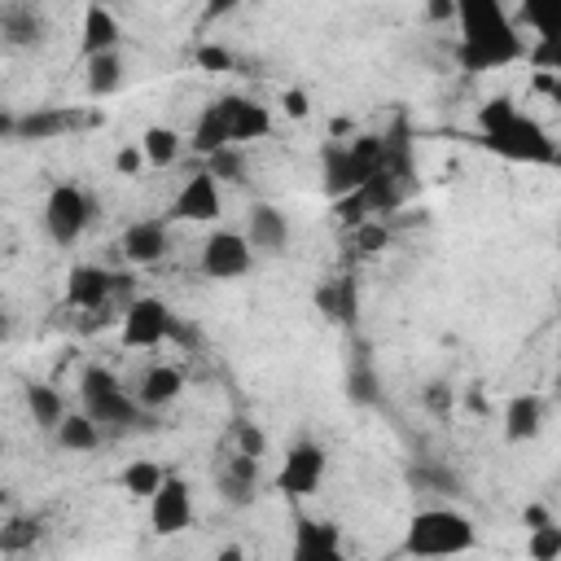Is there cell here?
<instances>
[{"label": "cell", "mask_w": 561, "mask_h": 561, "mask_svg": "<svg viewBox=\"0 0 561 561\" xmlns=\"http://www.w3.org/2000/svg\"><path fill=\"white\" fill-rule=\"evenodd\" d=\"M346 399H351V403H359V408L377 403V373H373V364H368L364 355L346 368Z\"/></svg>", "instance_id": "31"}, {"label": "cell", "mask_w": 561, "mask_h": 561, "mask_svg": "<svg viewBox=\"0 0 561 561\" xmlns=\"http://www.w3.org/2000/svg\"><path fill=\"white\" fill-rule=\"evenodd\" d=\"M355 237L364 241V250H381V245L390 241V237H386L381 228H368V224H364V228H355Z\"/></svg>", "instance_id": "41"}, {"label": "cell", "mask_w": 561, "mask_h": 561, "mask_svg": "<svg viewBox=\"0 0 561 561\" xmlns=\"http://www.w3.org/2000/svg\"><path fill=\"white\" fill-rule=\"evenodd\" d=\"M26 408H31V416H35L39 430H57L70 416L66 412V399L53 386H26Z\"/></svg>", "instance_id": "28"}, {"label": "cell", "mask_w": 561, "mask_h": 561, "mask_svg": "<svg viewBox=\"0 0 561 561\" xmlns=\"http://www.w3.org/2000/svg\"><path fill=\"white\" fill-rule=\"evenodd\" d=\"M140 167H145V149H140V145H123V149L114 153V171H118V175H140Z\"/></svg>", "instance_id": "38"}, {"label": "cell", "mask_w": 561, "mask_h": 561, "mask_svg": "<svg viewBox=\"0 0 561 561\" xmlns=\"http://www.w3.org/2000/svg\"><path fill=\"white\" fill-rule=\"evenodd\" d=\"M75 123H83L75 110H53V105H44V110H26V114H0V136H9V140H53V136H61V131H70Z\"/></svg>", "instance_id": "13"}, {"label": "cell", "mask_w": 561, "mask_h": 561, "mask_svg": "<svg viewBox=\"0 0 561 561\" xmlns=\"http://www.w3.org/2000/svg\"><path fill=\"white\" fill-rule=\"evenodd\" d=\"M149 526H153V535H162V539L184 535V530L193 526V491H188L184 478L167 473L162 491L149 500Z\"/></svg>", "instance_id": "12"}, {"label": "cell", "mask_w": 561, "mask_h": 561, "mask_svg": "<svg viewBox=\"0 0 561 561\" xmlns=\"http://www.w3.org/2000/svg\"><path fill=\"white\" fill-rule=\"evenodd\" d=\"M197 66L202 70H232V53L224 44H202L197 48Z\"/></svg>", "instance_id": "37"}, {"label": "cell", "mask_w": 561, "mask_h": 561, "mask_svg": "<svg viewBox=\"0 0 561 561\" xmlns=\"http://www.w3.org/2000/svg\"><path fill=\"white\" fill-rule=\"evenodd\" d=\"M456 22H460L456 61L469 75H486L500 66L526 61V53H530L513 13L500 0H456Z\"/></svg>", "instance_id": "1"}, {"label": "cell", "mask_w": 561, "mask_h": 561, "mask_svg": "<svg viewBox=\"0 0 561 561\" xmlns=\"http://www.w3.org/2000/svg\"><path fill=\"white\" fill-rule=\"evenodd\" d=\"M316 307L333 320V324H355V280L351 276H337L329 285L316 289Z\"/></svg>", "instance_id": "25"}, {"label": "cell", "mask_w": 561, "mask_h": 561, "mask_svg": "<svg viewBox=\"0 0 561 561\" xmlns=\"http://www.w3.org/2000/svg\"><path fill=\"white\" fill-rule=\"evenodd\" d=\"M79 403H83V412H88L105 434H127V430H140V425L153 421V416H145L140 399H136L110 368H101V364L83 368V377H79Z\"/></svg>", "instance_id": "5"}, {"label": "cell", "mask_w": 561, "mask_h": 561, "mask_svg": "<svg viewBox=\"0 0 561 561\" xmlns=\"http://www.w3.org/2000/svg\"><path fill=\"white\" fill-rule=\"evenodd\" d=\"M35 539H39V522H26V517H13V522L4 526V535H0L4 552H18V548H26V543H35Z\"/></svg>", "instance_id": "35"}, {"label": "cell", "mask_w": 561, "mask_h": 561, "mask_svg": "<svg viewBox=\"0 0 561 561\" xmlns=\"http://www.w3.org/2000/svg\"><path fill=\"white\" fill-rule=\"evenodd\" d=\"M118 39H123V26H118L114 9H105V4H88V9H83V35H79V53H83V61L105 57V53H118Z\"/></svg>", "instance_id": "17"}, {"label": "cell", "mask_w": 561, "mask_h": 561, "mask_svg": "<svg viewBox=\"0 0 561 561\" xmlns=\"http://www.w3.org/2000/svg\"><path fill=\"white\" fill-rule=\"evenodd\" d=\"M224 215V184L202 167L184 180V188L175 193L171 202V219H184V224H210Z\"/></svg>", "instance_id": "11"}, {"label": "cell", "mask_w": 561, "mask_h": 561, "mask_svg": "<svg viewBox=\"0 0 561 561\" xmlns=\"http://www.w3.org/2000/svg\"><path fill=\"white\" fill-rule=\"evenodd\" d=\"M180 390H184V373L171 368V364H153V368H145L140 386H136V399H140L145 412H158V408L175 403Z\"/></svg>", "instance_id": "20"}, {"label": "cell", "mask_w": 561, "mask_h": 561, "mask_svg": "<svg viewBox=\"0 0 561 561\" xmlns=\"http://www.w3.org/2000/svg\"><path fill=\"white\" fill-rule=\"evenodd\" d=\"M425 403H430V408H438V412H443V408H447V403H451V394H447V386H430V394H425Z\"/></svg>", "instance_id": "42"}, {"label": "cell", "mask_w": 561, "mask_h": 561, "mask_svg": "<svg viewBox=\"0 0 561 561\" xmlns=\"http://www.w3.org/2000/svg\"><path fill=\"white\" fill-rule=\"evenodd\" d=\"M53 438H57V447H66V451H92V447H101L105 430H101L88 412H70V416L53 430Z\"/></svg>", "instance_id": "26"}, {"label": "cell", "mask_w": 561, "mask_h": 561, "mask_svg": "<svg viewBox=\"0 0 561 561\" xmlns=\"http://www.w3.org/2000/svg\"><path fill=\"white\" fill-rule=\"evenodd\" d=\"M206 171L219 184H237V180H245V158H241V149H219L215 158H206Z\"/></svg>", "instance_id": "34"}, {"label": "cell", "mask_w": 561, "mask_h": 561, "mask_svg": "<svg viewBox=\"0 0 561 561\" xmlns=\"http://www.w3.org/2000/svg\"><path fill=\"white\" fill-rule=\"evenodd\" d=\"M118 482H123V491H127L131 500H153V495L162 491L167 473H162L153 460H131V465L118 473Z\"/></svg>", "instance_id": "29"}, {"label": "cell", "mask_w": 561, "mask_h": 561, "mask_svg": "<svg viewBox=\"0 0 561 561\" xmlns=\"http://www.w3.org/2000/svg\"><path fill=\"white\" fill-rule=\"evenodd\" d=\"M430 18H456V4H430Z\"/></svg>", "instance_id": "44"}, {"label": "cell", "mask_w": 561, "mask_h": 561, "mask_svg": "<svg viewBox=\"0 0 561 561\" xmlns=\"http://www.w3.org/2000/svg\"><path fill=\"white\" fill-rule=\"evenodd\" d=\"M517 18L535 31L526 61L539 75H561V0H522Z\"/></svg>", "instance_id": "6"}, {"label": "cell", "mask_w": 561, "mask_h": 561, "mask_svg": "<svg viewBox=\"0 0 561 561\" xmlns=\"http://www.w3.org/2000/svg\"><path fill=\"white\" fill-rule=\"evenodd\" d=\"M114 280H118V276H110L105 267L79 263V267H70V276H66V302H70V307H83V311H96V307L110 302Z\"/></svg>", "instance_id": "18"}, {"label": "cell", "mask_w": 561, "mask_h": 561, "mask_svg": "<svg viewBox=\"0 0 561 561\" xmlns=\"http://www.w3.org/2000/svg\"><path fill=\"white\" fill-rule=\"evenodd\" d=\"M324 473H329V451L311 438L294 443L280 460V473H276V491L289 495V500H307L324 486Z\"/></svg>", "instance_id": "7"}, {"label": "cell", "mask_w": 561, "mask_h": 561, "mask_svg": "<svg viewBox=\"0 0 561 561\" xmlns=\"http://www.w3.org/2000/svg\"><path fill=\"white\" fill-rule=\"evenodd\" d=\"M215 561H245V548H241V543H224V548L215 552Z\"/></svg>", "instance_id": "43"}, {"label": "cell", "mask_w": 561, "mask_h": 561, "mask_svg": "<svg viewBox=\"0 0 561 561\" xmlns=\"http://www.w3.org/2000/svg\"><path fill=\"white\" fill-rule=\"evenodd\" d=\"M289 561H346V552H342V530H337L333 522L298 517V522H294Z\"/></svg>", "instance_id": "14"}, {"label": "cell", "mask_w": 561, "mask_h": 561, "mask_svg": "<svg viewBox=\"0 0 561 561\" xmlns=\"http://www.w3.org/2000/svg\"><path fill=\"white\" fill-rule=\"evenodd\" d=\"M548 522H557V517H552L543 504H526V508H522V526H526V530H535V526H548Z\"/></svg>", "instance_id": "40"}, {"label": "cell", "mask_w": 561, "mask_h": 561, "mask_svg": "<svg viewBox=\"0 0 561 561\" xmlns=\"http://www.w3.org/2000/svg\"><path fill=\"white\" fill-rule=\"evenodd\" d=\"M188 145H193V153H202V158H215L219 149H232V140H228V123H224L219 101H215V105H206V110L197 114V127H193Z\"/></svg>", "instance_id": "24"}, {"label": "cell", "mask_w": 561, "mask_h": 561, "mask_svg": "<svg viewBox=\"0 0 561 561\" xmlns=\"http://www.w3.org/2000/svg\"><path fill=\"white\" fill-rule=\"evenodd\" d=\"M237 451H241V456H254V460L263 456V430H259L254 421H241V425H237Z\"/></svg>", "instance_id": "36"}, {"label": "cell", "mask_w": 561, "mask_h": 561, "mask_svg": "<svg viewBox=\"0 0 561 561\" xmlns=\"http://www.w3.org/2000/svg\"><path fill=\"white\" fill-rule=\"evenodd\" d=\"M403 557L412 561H443V557H465L478 548V522L460 508H443V504H430V508H416L408 517V530H403Z\"/></svg>", "instance_id": "3"}, {"label": "cell", "mask_w": 561, "mask_h": 561, "mask_svg": "<svg viewBox=\"0 0 561 561\" xmlns=\"http://www.w3.org/2000/svg\"><path fill=\"white\" fill-rule=\"evenodd\" d=\"M526 557L530 561H561V522L526 530Z\"/></svg>", "instance_id": "32"}, {"label": "cell", "mask_w": 561, "mask_h": 561, "mask_svg": "<svg viewBox=\"0 0 561 561\" xmlns=\"http://www.w3.org/2000/svg\"><path fill=\"white\" fill-rule=\"evenodd\" d=\"M136 145L145 149V162H149V167H171V162L184 153V140H180V131H171V127H145Z\"/></svg>", "instance_id": "27"}, {"label": "cell", "mask_w": 561, "mask_h": 561, "mask_svg": "<svg viewBox=\"0 0 561 561\" xmlns=\"http://www.w3.org/2000/svg\"><path fill=\"white\" fill-rule=\"evenodd\" d=\"M280 110H285L289 118H307V110H311V101H307V92H302V88H289V92L280 96Z\"/></svg>", "instance_id": "39"}, {"label": "cell", "mask_w": 561, "mask_h": 561, "mask_svg": "<svg viewBox=\"0 0 561 561\" xmlns=\"http://www.w3.org/2000/svg\"><path fill=\"white\" fill-rule=\"evenodd\" d=\"M245 241H250V250H254V254L276 259V254H285V250H289V219H285L276 206L259 202V206H250Z\"/></svg>", "instance_id": "16"}, {"label": "cell", "mask_w": 561, "mask_h": 561, "mask_svg": "<svg viewBox=\"0 0 561 561\" xmlns=\"http://www.w3.org/2000/svg\"><path fill=\"white\" fill-rule=\"evenodd\" d=\"M88 224H92V197L79 184H53V193L44 202V228H48V237L57 245H75Z\"/></svg>", "instance_id": "8"}, {"label": "cell", "mask_w": 561, "mask_h": 561, "mask_svg": "<svg viewBox=\"0 0 561 561\" xmlns=\"http://www.w3.org/2000/svg\"><path fill=\"white\" fill-rule=\"evenodd\" d=\"M324 167V193L333 202L359 193L381 167H386V140L381 136H355V140H324L320 149Z\"/></svg>", "instance_id": "4"}, {"label": "cell", "mask_w": 561, "mask_h": 561, "mask_svg": "<svg viewBox=\"0 0 561 561\" xmlns=\"http://www.w3.org/2000/svg\"><path fill=\"white\" fill-rule=\"evenodd\" d=\"M175 333H180V329H175L171 307H167L162 298H153V294L136 298V302L127 307V316H123V329H118V337H123L127 351L158 346V342H167V337H175Z\"/></svg>", "instance_id": "10"}, {"label": "cell", "mask_w": 561, "mask_h": 561, "mask_svg": "<svg viewBox=\"0 0 561 561\" xmlns=\"http://www.w3.org/2000/svg\"><path fill=\"white\" fill-rule=\"evenodd\" d=\"M123 259L127 263H140V267H149V263H158L162 254H167V224L162 219H136L127 232H123Z\"/></svg>", "instance_id": "19"}, {"label": "cell", "mask_w": 561, "mask_h": 561, "mask_svg": "<svg viewBox=\"0 0 561 561\" xmlns=\"http://www.w3.org/2000/svg\"><path fill=\"white\" fill-rule=\"evenodd\" d=\"M123 83V61L118 53H105V57H92L88 61V92L101 101V96H114Z\"/></svg>", "instance_id": "30"}, {"label": "cell", "mask_w": 561, "mask_h": 561, "mask_svg": "<svg viewBox=\"0 0 561 561\" xmlns=\"http://www.w3.org/2000/svg\"><path fill=\"white\" fill-rule=\"evenodd\" d=\"M254 478H259V460L237 451V456L228 460V469L219 473V495H224V504H232V508L254 504Z\"/></svg>", "instance_id": "23"}, {"label": "cell", "mask_w": 561, "mask_h": 561, "mask_svg": "<svg viewBox=\"0 0 561 561\" xmlns=\"http://www.w3.org/2000/svg\"><path fill=\"white\" fill-rule=\"evenodd\" d=\"M552 390H561V346H557V373H552Z\"/></svg>", "instance_id": "45"}, {"label": "cell", "mask_w": 561, "mask_h": 561, "mask_svg": "<svg viewBox=\"0 0 561 561\" xmlns=\"http://www.w3.org/2000/svg\"><path fill=\"white\" fill-rule=\"evenodd\" d=\"M219 110H224L232 149H241V145H250V140H263V136L272 131V110L259 105V101H250V96H224Z\"/></svg>", "instance_id": "15"}, {"label": "cell", "mask_w": 561, "mask_h": 561, "mask_svg": "<svg viewBox=\"0 0 561 561\" xmlns=\"http://www.w3.org/2000/svg\"><path fill=\"white\" fill-rule=\"evenodd\" d=\"M254 250L245 241V232H232V228H215L206 241H202V254H197V267L202 276L210 280H232V276H245L254 267Z\"/></svg>", "instance_id": "9"}, {"label": "cell", "mask_w": 561, "mask_h": 561, "mask_svg": "<svg viewBox=\"0 0 561 561\" xmlns=\"http://www.w3.org/2000/svg\"><path fill=\"white\" fill-rule=\"evenodd\" d=\"M0 31H4V44H13V48L39 44L44 39V13L35 4H0Z\"/></svg>", "instance_id": "22"}, {"label": "cell", "mask_w": 561, "mask_h": 561, "mask_svg": "<svg viewBox=\"0 0 561 561\" xmlns=\"http://www.w3.org/2000/svg\"><path fill=\"white\" fill-rule=\"evenodd\" d=\"M478 145L526 167H557L561 149L548 136V127L530 114H522L508 96H491L478 105Z\"/></svg>", "instance_id": "2"}, {"label": "cell", "mask_w": 561, "mask_h": 561, "mask_svg": "<svg viewBox=\"0 0 561 561\" xmlns=\"http://www.w3.org/2000/svg\"><path fill=\"white\" fill-rule=\"evenodd\" d=\"M543 430V399L539 394H513L504 403V443H530Z\"/></svg>", "instance_id": "21"}, {"label": "cell", "mask_w": 561, "mask_h": 561, "mask_svg": "<svg viewBox=\"0 0 561 561\" xmlns=\"http://www.w3.org/2000/svg\"><path fill=\"white\" fill-rule=\"evenodd\" d=\"M408 482L412 486H425V491H438V495H456L460 491V478L438 469V465H412L408 469Z\"/></svg>", "instance_id": "33"}]
</instances>
